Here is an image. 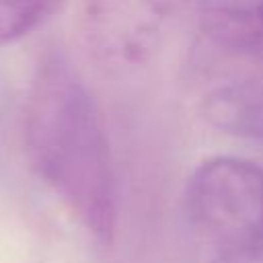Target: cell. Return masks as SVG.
I'll use <instances>...</instances> for the list:
<instances>
[{
  "instance_id": "277c9868",
  "label": "cell",
  "mask_w": 263,
  "mask_h": 263,
  "mask_svg": "<svg viewBox=\"0 0 263 263\" xmlns=\"http://www.w3.org/2000/svg\"><path fill=\"white\" fill-rule=\"evenodd\" d=\"M199 31L224 58L263 60V0H201Z\"/></svg>"
},
{
  "instance_id": "6da1fadb",
  "label": "cell",
  "mask_w": 263,
  "mask_h": 263,
  "mask_svg": "<svg viewBox=\"0 0 263 263\" xmlns=\"http://www.w3.org/2000/svg\"><path fill=\"white\" fill-rule=\"evenodd\" d=\"M25 154L35 175L101 242L117 224V177L97 101L60 51L31 78L23 113Z\"/></svg>"
},
{
  "instance_id": "7a4b0ae2",
  "label": "cell",
  "mask_w": 263,
  "mask_h": 263,
  "mask_svg": "<svg viewBox=\"0 0 263 263\" xmlns=\"http://www.w3.org/2000/svg\"><path fill=\"white\" fill-rule=\"evenodd\" d=\"M185 212L218 253L263 247V168L240 156H212L187 179Z\"/></svg>"
},
{
  "instance_id": "5b68a950",
  "label": "cell",
  "mask_w": 263,
  "mask_h": 263,
  "mask_svg": "<svg viewBox=\"0 0 263 263\" xmlns=\"http://www.w3.org/2000/svg\"><path fill=\"white\" fill-rule=\"evenodd\" d=\"M205 121L230 136L263 140V66L214 84L201 99Z\"/></svg>"
},
{
  "instance_id": "52a82bcc",
  "label": "cell",
  "mask_w": 263,
  "mask_h": 263,
  "mask_svg": "<svg viewBox=\"0 0 263 263\" xmlns=\"http://www.w3.org/2000/svg\"><path fill=\"white\" fill-rule=\"evenodd\" d=\"M212 263H263V247L232 251V253H218V257Z\"/></svg>"
},
{
  "instance_id": "3957f363",
  "label": "cell",
  "mask_w": 263,
  "mask_h": 263,
  "mask_svg": "<svg viewBox=\"0 0 263 263\" xmlns=\"http://www.w3.org/2000/svg\"><path fill=\"white\" fill-rule=\"evenodd\" d=\"M189 0H84L80 31L105 68H136L162 45Z\"/></svg>"
},
{
  "instance_id": "8992f818",
  "label": "cell",
  "mask_w": 263,
  "mask_h": 263,
  "mask_svg": "<svg viewBox=\"0 0 263 263\" xmlns=\"http://www.w3.org/2000/svg\"><path fill=\"white\" fill-rule=\"evenodd\" d=\"M60 4L62 0H0V47L33 33Z\"/></svg>"
}]
</instances>
